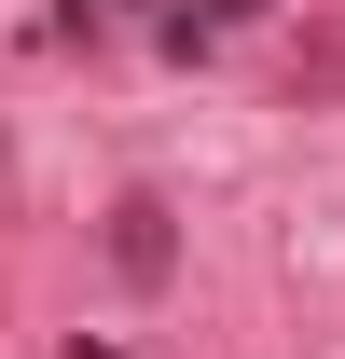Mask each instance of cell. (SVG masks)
Listing matches in <instances>:
<instances>
[{
  "label": "cell",
  "instance_id": "7a4b0ae2",
  "mask_svg": "<svg viewBox=\"0 0 345 359\" xmlns=\"http://www.w3.org/2000/svg\"><path fill=\"white\" fill-rule=\"evenodd\" d=\"M83 14H97V28H111V14H138V0H83Z\"/></svg>",
  "mask_w": 345,
  "mask_h": 359
},
{
  "label": "cell",
  "instance_id": "6da1fadb",
  "mask_svg": "<svg viewBox=\"0 0 345 359\" xmlns=\"http://www.w3.org/2000/svg\"><path fill=\"white\" fill-rule=\"evenodd\" d=\"M111 263L152 290V276H166V208H111Z\"/></svg>",
  "mask_w": 345,
  "mask_h": 359
}]
</instances>
